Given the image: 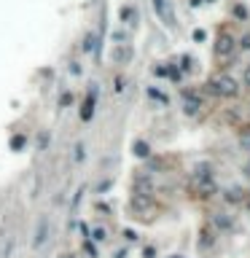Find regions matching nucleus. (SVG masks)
Returning a JSON list of instances; mask_svg holds the SVG:
<instances>
[{"label":"nucleus","mask_w":250,"mask_h":258,"mask_svg":"<svg viewBox=\"0 0 250 258\" xmlns=\"http://www.w3.org/2000/svg\"><path fill=\"white\" fill-rule=\"evenodd\" d=\"M215 234H218V231H215L213 226H205L199 231V237H196V248H199V250H210L215 245Z\"/></svg>","instance_id":"9"},{"label":"nucleus","mask_w":250,"mask_h":258,"mask_svg":"<svg viewBox=\"0 0 250 258\" xmlns=\"http://www.w3.org/2000/svg\"><path fill=\"white\" fill-rule=\"evenodd\" d=\"M237 51V41L234 35L229 30H221L218 38H215V59H221V62H229V59L234 57Z\"/></svg>","instance_id":"2"},{"label":"nucleus","mask_w":250,"mask_h":258,"mask_svg":"<svg viewBox=\"0 0 250 258\" xmlns=\"http://www.w3.org/2000/svg\"><path fill=\"white\" fill-rule=\"evenodd\" d=\"M199 110H202V97L196 91H183V113L196 116Z\"/></svg>","instance_id":"7"},{"label":"nucleus","mask_w":250,"mask_h":258,"mask_svg":"<svg viewBox=\"0 0 250 258\" xmlns=\"http://www.w3.org/2000/svg\"><path fill=\"white\" fill-rule=\"evenodd\" d=\"M242 84H245L248 89H250V65H248L245 70H242Z\"/></svg>","instance_id":"28"},{"label":"nucleus","mask_w":250,"mask_h":258,"mask_svg":"<svg viewBox=\"0 0 250 258\" xmlns=\"http://www.w3.org/2000/svg\"><path fill=\"white\" fill-rule=\"evenodd\" d=\"M232 16L237 19V22H248V8L242 3H237L234 8H232Z\"/></svg>","instance_id":"19"},{"label":"nucleus","mask_w":250,"mask_h":258,"mask_svg":"<svg viewBox=\"0 0 250 258\" xmlns=\"http://www.w3.org/2000/svg\"><path fill=\"white\" fill-rule=\"evenodd\" d=\"M194 177H213V167H210L207 162L196 164V167H194Z\"/></svg>","instance_id":"17"},{"label":"nucleus","mask_w":250,"mask_h":258,"mask_svg":"<svg viewBox=\"0 0 250 258\" xmlns=\"http://www.w3.org/2000/svg\"><path fill=\"white\" fill-rule=\"evenodd\" d=\"M81 196H83V188H78V194L73 196V207H78V202H81Z\"/></svg>","instance_id":"34"},{"label":"nucleus","mask_w":250,"mask_h":258,"mask_svg":"<svg viewBox=\"0 0 250 258\" xmlns=\"http://www.w3.org/2000/svg\"><path fill=\"white\" fill-rule=\"evenodd\" d=\"M91 240H94V242H105V240H108L105 229L102 226H94V229H91Z\"/></svg>","instance_id":"24"},{"label":"nucleus","mask_w":250,"mask_h":258,"mask_svg":"<svg viewBox=\"0 0 250 258\" xmlns=\"http://www.w3.org/2000/svg\"><path fill=\"white\" fill-rule=\"evenodd\" d=\"M232 226H234V218L229 213H215L213 215V229L215 231H229Z\"/></svg>","instance_id":"11"},{"label":"nucleus","mask_w":250,"mask_h":258,"mask_svg":"<svg viewBox=\"0 0 250 258\" xmlns=\"http://www.w3.org/2000/svg\"><path fill=\"white\" fill-rule=\"evenodd\" d=\"M245 204H248V210H250V199H245Z\"/></svg>","instance_id":"36"},{"label":"nucleus","mask_w":250,"mask_h":258,"mask_svg":"<svg viewBox=\"0 0 250 258\" xmlns=\"http://www.w3.org/2000/svg\"><path fill=\"white\" fill-rule=\"evenodd\" d=\"M172 258H183V256H172Z\"/></svg>","instance_id":"38"},{"label":"nucleus","mask_w":250,"mask_h":258,"mask_svg":"<svg viewBox=\"0 0 250 258\" xmlns=\"http://www.w3.org/2000/svg\"><path fill=\"white\" fill-rule=\"evenodd\" d=\"M83 156H86V145H83V143H76V148H73V162H83Z\"/></svg>","instance_id":"22"},{"label":"nucleus","mask_w":250,"mask_h":258,"mask_svg":"<svg viewBox=\"0 0 250 258\" xmlns=\"http://www.w3.org/2000/svg\"><path fill=\"white\" fill-rule=\"evenodd\" d=\"M62 258H73V256H62Z\"/></svg>","instance_id":"37"},{"label":"nucleus","mask_w":250,"mask_h":258,"mask_svg":"<svg viewBox=\"0 0 250 258\" xmlns=\"http://www.w3.org/2000/svg\"><path fill=\"white\" fill-rule=\"evenodd\" d=\"M205 38H207V32H205V30H194V41H196V43H202Z\"/></svg>","instance_id":"27"},{"label":"nucleus","mask_w":250,"mask_h":258,"mask_svg":"<svg viewBox=\"0 0 250 258\" xmlns=\"http://www.w3.org/2000/svg\"><path fill=\"white\" fill-rule=\"evenodd\" d=\"M191 194L199 196V199H210V196L218 194V186H215L213 177H194L191 180Z\"/></svg>","instance_id":"3"},{"label":"nucleus","mask_w":250,"mask_h":258,"mask_svg":"<svg viewBox=\"0 0 250 258\" xmlns=\"http://www.w3.org/2000/svg\"><path fill=\"white\" fill-rule=\"evenodd\" d=\"M151 3H154L156 16H159L167 27H175V16H172V8H169V0H151Z\"/></svg>","instance_id":"6"},{"label":"nucleus","mask_w":250,"mask_h":258,"mask_svg":"<svg viewBox=\"0 0 250 258\" xmlns=\"http://www.w3.org/2000/svg\"><path fill=\"white\" fill-rule=\"evenodd\" d=\"M46 237H49V221L46 218H41V223H38V229H35V240H32V248H43V242H46Z\"/></svg>","instance_id":"13"},{"label":"nucleus","mask_w":250,"mask_h":258,"mask_svg":"<svg viewBox=\"0 0 250 258\" xmlns=\"http://www.w3.org/2000/svg\"><path fill=\"white\" fill-rule=\"evenodd\" d=\"M148 97H151V100H156V102H159V105H167V102H169V97L164 94V91H159V89H154V86H148Z\"/></svg>","instance_id":"18"},{"label":"nucleus","mask_w":250,"mask_h":258,"mask_svg":"<svg viewBox=\"0 0 250 258\" xmlns=\"http://www.w3.org/2000/svg\"><path fill=\"white\" fill-rule=\"evenodd\" d=\"M70 73H73V76H81V68H78V62H70Z\"/></svg>","instance_id":"33"},{"label":"nucleus","mask_w":250,"mask_h":258,"mask_svg":"<svg viewBox=\"0 0 250 258\" xmlns=\"http://www.w3.org/2000/svg\"><path fill=\"white\" fill-rule=\"evenodd\" d=\"M113 41L116 43H124V32H113Z\"/></svg>","instance_id":"35"},{"label":"nucleus","mask_w":250,"mask_h":258,"mask_svg":"<svg viewBox=\"0 0 250 258\" xmlns=\"http://www.w3.org/2000/svg\"><path fill=\"white\" fill-rule=\"evenodd\" d=\"M124 237H127V242H137V234H135L132 229H127V231H124Z\"/></svg>","instance_id":"31"},{"label":"nucleus","mask_w":250,"mask_h":258,"mask_svg":"<svg viewBox=\"0 0 250 258\" xmlns=\"http://www.w3.org/2000/svg\"><path fill=\"white\" fill-rule=\"evenodd\" d=\"M237 49H242V51H250V32H245V35L237 41Z\"/></svg>","instance_id":"26"},{"label":"nucleus","mask_w":250,"mask_h":258,"mask_svg":"<svg viewBox=\"0 0 250 258\" xmlns=\"http://www.w3.org/2000/svg\"><path fill=\"white\" fill-rule=\"evenodd\" d=\"M94 105H97L94 91H89V97L83 100V108H81V121H91V116H94Z\"/></svg>","instance_id":"14"},{"label":"nucleus","mask_w":250,"mask_h":258,"mask_svg":"<svg viewBox=\"0 0 250 258\" xmlns=\"http://www.w3.org/2000/svg\"><path fill=\"white\" fill-rule=\"evenodd\" d=\"M70 102H73V91H62L59 94V108H68Z\"/></svg>","instance_id":"25"},{"label":"nucleus","mask_w":250,"mask_h":258,"mask_svg":"<svg viewBox=\"0 0 250 258\" xmlns=\"http://www.w3.org/2000/svg\"><path fill=\"white\" fill-rule=\"evenodd\" d=\"M46 143H49V135L43 132V135L38 137V151H43V148H46Z\"/></svg>","instance_id":"29"},{"label":"nucleus","mask_w":250,"mask_h":258,"mask_svg":"<svg viewBox=\"0 0 250 258\" xmlns=\"http://www.w3.org/2000/svg\"><path fill=\"white\" fill-rule=\"evenodd\" d=\"M118 19L124 22V27H135L137 19H140V14H137V5H121V11H118Z\"/></svg>","instance_id":"10"},{"label":"nucleus","mask_w":250,"mask_h":258,"mask_svg":"<svg viewBox=\"0 0 250 258\" xmlns=\"http://www.w3.org/2000/svg\"><path fill=\"white\" fill-rule=\"evenodd\" d=\"M207 86H210V91H213L215 97H223V100L240 94V81L232 78L229 73H215V76L207 81Z\"/></svg>","instance_id":"1"},{"label":"nucleus","mask_w":250,"mask_h":258,"mask_svg":"<svg viewBox=\"0 0 250 258\" xmlns=\"http://www.w3.org/2000/svg\"><path fill=\"white\" fill-rule=\"evenodd\" d=\"M248 191H242L240 186H234V188H226V191H223V199H226L229 204H242V202H245L248 199Z\"/></svg>","instance_id":"12"},{"label":"nucleus","mask_w":250,"mask_h":258,"mask_svg":"<svg viewBox=\"0 0 250 258\" xmlns=\"http://www.w3.org/2000/svg\"><path fill=\"white\" fill-rule=\"evenodd\" d=\"M132 154H135L137 159H151V145H148L146 140H135V143H132Z\"/></svg>","instance_id":"16"},{"label":"nucleus","mask_w":250,"mask_h":258,"mask_svg":"<svg viewBox=\"0 0 250 258\" xmlns=\"http://www.w3.org/2000/svg\"><path fill=\"white\" fill-rule=\"evenodd\" d=\"M207 3H213V0H207Z\"/></svg>","instance_id":"39"},{"label":"nucleus","mask_w":250,"mask_h":258,"mask_svg":"<svg viewBox=\"0 0 250 258\" xmlns=\"http://www.w3.org/2000/svg\"><path fill=\"white\" fill-rule=\"evenodd\" d=\"M97 49H100V35H97V32H86V38H83V51H86V54H94Z\"/></svg>","instance_id":"15"},{"label":"nucleus","mask_w":250,"mask_h":258,"mask_svg":"<svg viewBox=\"0 0 250 258\" xmlns=\"http://www.w3.org/2000/svg\"><path fill=\"white\" fill-rule=\"evenodd\" d=\"M129 207H132L135 213H148V210H154V196H148V194H132Z\"/></svg>","instance_id":"8"},{"label":"nucleus","mask_w":250,"mask_h":258,"mask_svg":"<svg viewBox=\"0 0 250 258\" xmlns=\"http://www.w3.org/2000/svg\"><path fill=\"white\" fill-rule=\"evenodd\" d=\"M154 76L164 78V76H167V65H159V68H154Z\"/></svg>","instance_id":"30"},{"label":"nucleus","mask_w":250,"mask_h":258,"mask_svg":"<svg viewBox=\"0 0 250 258\" xmlns=\"http://www.w3.org/2000/svg\"><path fill=\"white\" fill-rule=\"evenodd\" d=\"M132 194H154V180H151L148 170H137L132 177Z\"/></svg>","instance_id":"4"},{"label":"nucleus","mask_w":250,"mask_h":258,"mask_svg":"<svg viewBox=\"0 0 250 258\" xmlns=\"http://www.w3.org/2000/svg\"><path fill=\"white\" fill-rule=\"evenodd\" d=\"M240 148L242 151H250V127H245L240 132Z\"/></svg>","instance_id":"21"},{"label":"nucleus","mask_w":250,"mask_h":258,"mask_svg":"<svg viewBox=\"0 0 250 258\" xmlns=\"http://www.w3.org/2000/svg\"><path fill=\"white\" fill-rule=\"evenodd\" d=\"M124 84H127V81H124V78L118 76V78H116V86H113V89H116V91H124Z\"/></svg>","instance_id":"32"},{"label":"nucleus","mask_w":250,"mask_h":258,"mask_svg":"<svg viewBox=\"0 0 250 258\" xmlns=\"http://www.w3.org/2000/svg\"><path fill=\"white\" fill-rule=\"evenodd\" d=\"M27 145V135H14L11 137V151H22Z\"/></svg>","instance_id":"20"},{"label":"nucleus","mask_w":250,"mask_h":258,"mask_svg":"<svg viewBox=\"0 0 250 258\" xmlns=\"http://www.w3.org/2000/svg\"><path fill=\"white\" fill-rule=\"evenodd\" d=\"M83 253H86L89 258H97V245L91 242L89 237H86V240H83Z\"/></svg>","instance_id":"23"},{"label":"nucleus","mask_w":250,"mask_h":258,"mask_svg":"<svg viewBox=\"0 0 250 258\" xmlns=\"http://www.w3.org/2000/svg\"><path fill=\"white\" fill-rule=\"evenodd\" d=\"M132 57H135V51L129 43H113V49H110V62L113 65H129Z\"/></svg>","instance_id":"5"}]
</instances>
